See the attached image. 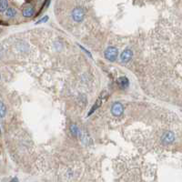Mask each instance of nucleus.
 I'll return each instance as SVG.
<instances>
[{
    "mask_svg": "<svg viewBox=\"0 0 182 182\" xmlns=\"http://www.w3.org/2000/svg\"><path fill=\"white\" fill-rule=\"evenodd\" d=\"M70 131H71V133L74 137H78V134L80 133V131L78 128L77 125H75V124H72V125L70 126Z\"/></svg>",
    "mask_w": 182,
    "mask_h": 182,
    "instance_id": "9d476101",
    "label": "nucleus"
},
{
    "mask_svg": "<svg viewBox=\"0 0 182 182\" xmlns=\"http://www.w3.org/2000/svg\"><path fill=\"white\" fill-rule=\"evenodd\" d=\"M48 20V16H44L43 18H41L40 20H38L37 22V24H40V23H43V22H46V21H47Z\"/></svg>",
    "mask_w": 182,
    "mask_h": 182,
    "instance_id": "ddd939ff",
    "label": "nucleus"
},
{
    "mask_svg": "<svg viewBox=\"0 0 182 182\" xmlns=\"http://www.w3.org/2000/svg\"><path fill=\"white\" fill-rule=\"evenodd\" d=\"M84 11L82 8L77 7L72 11V18L76 22H81L84 18Z\"/></svg>",
    "mask_w": 182,
    "mask_h": 182,
    "instance_id": "f03ea898",
    "label": "nucleus"
},
{
    "mask_svg": "<svg viewBox=\"0 0 182 182\" xmlns=\"http://www.w3.org/2000/svg\"><path fill=\"white\" fill-rule=\"evenodd\" d=\"M118 49L115 47H109V48H107V50L105 51V56L107 60L109 61H115L118 57Z\"/></svg>",
    "mask_w": 182,
    "mask_h": 182,
    "instance_id": "f257e3e1",
    "label": "nucleus"
},
{
    "mask_svg": "<svg viewBox=\"0 0 182 182\" xmlns=\"http://www.w3.org/2000/svg\"><path fill=\"white\" fill-rule=\"evenodd\" d=\"M175 136L172 132H166L162 137V141L164 144H170L174 141Z\"/></svg>",
    "mask_w": 182,
    "mask_h": 182,
    "instance_id": "39448f33",
    "label": "nucleus"
},
{
    "mask_svg": "<svg viewBox=\"0 0 182 182\" xmlns=\"http://www.w3.org/2000/svg\"><path fill=\"white\" fill-rule=\"evenodd\" d=\"M118 84L119 85V87L123 89L125 88H128V86H129V81H128V78H126V77H120L118 80Z\"/></svg>",
    "mask_w": 182,
    "mask_h": 182,
    "instance_id": "0eeeda50",
    "label": "nucleus"
},
{
    "mask_svg": "<svg viewBox=\"0 0 182 182\" xmlns=\"http://www.w3.org/2000/svg\"><path fill=\"white\" fill-rule=\"evenodd\" d=\"M8 8L7 0H0V12H5Z\"/></svg>",
    "mask_w": 182,
    "mask_h": 182,
    "instance_id": "9b49d317",
    "label": "nucleus"
},
{
    "mask_svg": "<svg viewBox=\"0 0 182 182\" xmlns=\"http://www.w3.org/2000/svg\"><path fill=\"white\" fill-rule=\"evenodd\" d=\"M132 56H133V52L130 49H126V50H124L122 52L120 56V59L123 63H128L132 59Z\"/></svg>",
    "mask_w": 182,
    "mask_h": 182,
    "instance_id": "20e7f679",
    "label": "nucleus"
},
{
    "mask_svg": "<svg viewBox=\"0 0 182 182\" xmlns=\"http://www.w3.org/2000/svg\"><path fill=\"white\" fill-rule=\"evenodd\" d=\"M35 13V10L34 8L32 6H28V7H26L25 9L23 10V16H26V18H30Z\"/></svg>",
    "mask_w": 182,
    "mask_h": 182,
    "instance_id": "6e6552de",
    "label": "nucleus"
},
{
    "mask_svg": "<svg viewBox=\"0 0 182 182\" xmlns=\"http://www.w3.org/2000/svg\"><path fill=\"white\" fill-rule=\"evenodd\" d=\"M123 106L120 104V103H118V102H116L113 104L112 107H111V112L114 116H116V117H119V116L122 115L123 113Z\"/></svg>",
    "mask_w": 182,
    "mask_h": 182,
    "instance_id": "7ed1b4c3",
    "label": "nucleus"
},
{
    "mask_svg": "<svg viewBox=\"0 0 182 182\" xmlns=\"http://www.w3.org/2000/svg\"><path fill=\"white\" fill-rule=\"evenodd\" d=\"M103 97H104V96H103V94L100 96V97H99L98 98H97V100L95 102V104H94V106L92 107H91V109H90V111L88 112V114H87V116H88V117H89V116L90 115H92L97 109H98V107H100L101 106V104H102V101H103Z\"/></svg>",
    "mask_w": 182,
    "mask_h": 182,
    "instance_id": "423d86ee",
    "label": "nucleus"
},
{
    "mask_svg": "<svg viewBox=\"0 0 182 182\" xmlns=\"http://www.w3.org/2000/svg\"><path fill=\"white\" fill-rule=\"evenodd\" d=\"M79 47H81V49H83V50H84V51H85V52H86V53H87V55H88V56H90V57H92V56H91V54H90V53H89V52H88V51L87 50V49H85V48H84L83 47H81L80 45H79Z\"/></svg>",
    "mask_w": 182,
    "mask_h": 182,
    "instance_id": "4468645a",
    "label": "nucleus"
},
{
    "mask_svg": "<svg viewBox=\"0 0 182 182\" xmlns=\"http://www.w3.org/2000/svg\"><path fill=\"white\" fill-rule=\"evenodd\" d=\"M16 15V11L15 8L13 7H9V8H7L6 9V16H7V18H15V16Z\"/></svg>",
    "mask_w": 182,
    "mask_h": 182,
    "instance_id": "1a4fd4ad",
    "label": "nucleus"
},
{
    "mask_svg": "<svg viewBox=\"0 0 182 182\" xmlns=\"http://www.w3.org/2000/svg\"><path fill=\"white\" fill-rule=\"evenodd\" d=\"M6 113V107L3 102L0 101V119H3Z\"/></svg>",
    "mask_w": 182,
    "mask_h": 182,
    "instance_id": "f8f14e48",
    "label": "nucleus"
}]
</instances>
